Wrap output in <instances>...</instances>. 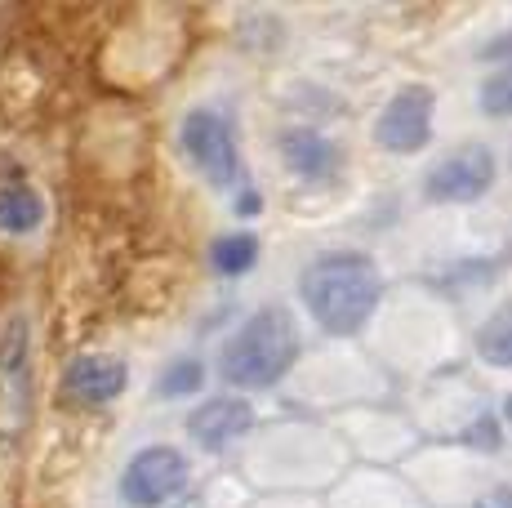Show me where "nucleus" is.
Instances as JSON below:
<instances>
[{
    "mask_svg": "<svg viewBox=\"0 0 512 508\" xmlns=\"http://www.w3.org/2000/svg\"><path fill=\"white\" fill-rule=\"evenodd\" d=\"M183 156L196 165L210 188H241V148H236V130L219 107H192L179 125Z\"/></svg>",
    "mask_w": 512,
    "mask_h": 508,
    "instance_id": "nucleus-3",
    "label": "nucleus"
},
{
    "mask_svg": "<svg viewBox=\"0 0 512 508\" xmlns=\"http://www.w3.org/2000/svg\"><path fill=\"white\" fill-rule=\"evenodd\" d=\"M477 54L486 58V63H490V58H495V63H504V58H512V32H504L499 41H486Z\"/></svg>",
    "mask_w": 512,
    "mask_h": 508,
    "instance_id": "nucleus-18",
    "label": "nucleus"
},
{
    "mask_svg": "<svg viewBox=\"0 0 512 508\" xmlns=\"http://www.w3.org/2000/svg\"><path fill=\"white\" fill-rule=\"evenodd\" d=\"M130 384V366L112 353H81L63 370V393L76 406H107L125 393Z\"/></svg>",
    "mask_w": 512,
    "mask_h": 508,
    "instance_id": "nucleus-8",
    "label": "nucleus"
},
{
    "mask_svg": "<svg viewBox=\"0 0 512 508\" xmlns=\"http://www.w3.org/2000/svg\"><path fill=\"white\" fill-rule=\"evenodd\" d=\"M192 482V464L179 446L170 442H152L143 451L130 455L121 473V500L130 508H165L174 504Z\"/></svg>",
    "mask_w": 512,
    "mask_h": 508,
    "instance_id": "nucleus-5",
    "label": "nucleus"
},
{
    "mask_svg": "<svg viewBox=\"0 0 512 508\" xmlns=\"http://www.w3.org/2000/svg\"><path fill=\"white\" fill-rule=\"evenodd\" d=\"M277 152H281L285 170L303 183H334L343 170L339 148H334L321 130H312V125H290V130H281Z\"/></svg>",
    "mask_w": 512,
    "mask_h": 508,
    "instance_id": "nucleus-9",
    "label": "nucleus"
},
{
    "mask_svg": "<svg viewBox=\"0 0 512 508\" xmlns=\"http://www.w3.org/2000/svg\"><path fill=\"white\" fill-rule=\"evenodd\" d=\"M299 361V326L281 304H268L236 326L219 353V375L241 393L277 388Z\"/></svg>",
    "mask_w": 512,
    "mask_h": 508,
    "instance_id": "nucleus-2",
    "label": "nucleus"
},
{
    "mask_svg": "<svg viewBox=\"0 0 512 508\" xmlns=\"http://www.w3.org/2000/svg\"><path fill=\"white\" fill-rule=\"evenodd\" d=\"M263 210V197H259V188H250V183H241V188H236V214H241V219H254V214Z\"/></svg>",
    "mask_w": 512,
    "mask_h": 508,
    "instance_id": "nucleus-17",
    "label": "nucleus"
},
{
    "mask_svg": "<svg viewBox=\"0 0 512 508\" xmlns=\"http://www.w3.org/2000/svg\"><path fill=\"white\" fill-rule=\"evenodd\" d=\"M459 508H512V486H486L481 495H472L468 504H459Z\"/></svg>",
    "mask_w": 512,
    "mask_h": 508,
    "instance_id": "nucleus-16",
    "label": "nucleus"
},
{
    "mask_svg": "<svg viewBox=\"0 0 512 508\" xmlns=\"http://www.w3.org/2000/svg\"><path fill=\"white\" fill-rule=\"evenodd\" d=\"M254 424H259V415H254L250 397L219 393L187 415V437H192L201 451L223 455V451H232L236 442H245V437L254 433Z\"/></svg>",
    "mask_w": 512,
    "mask_h": 508,
    "instance_id": "nucleus-7",
    "label": "nucleus"
},
{
    "mask_svg": "<svg viewBox=\"0 0 512 508\" xmlns=\"http://www.w3.org/2000/svg\"><path fill=\"white\" fill-rule=\"evenodd\" d=\"M504 415H508V424H512V393H508V402H504Z\"/></svg>",
    "mask_w": 512,
    "mask_h": 508,
    "instance_id": "nucleus-19",
    "label": "nucleus"
},
{
    "mask_svg": "<svg viewBox=\"0 0 512 508\" xmlns=\"http://www.w3.org/2000/svg\"><path fill=\"white\" fill-rule=\"evenodd\" d=\"M490 272H495V263L486 259H459V263H446V268L432 272V286L437 290H481L490 281Z\"/></svg>",
    "mask_w": 512,
    "mask_h": 508,
    "instance_id": "nucleus-14",
    "label": "nucleus"
},
{
    "mask_svg": "<svg viewBox=\"0 0 512 508\" xmlns=\"http://www.w3.org/2000/svg\"><path fill=\"white\" fill-rule=\"evenodd\" d=\"M499 179V161L486 143H459L423 170V201L432 205H472Z\"/></svg>",
    "mask_w": 512,
    "mask_h": 508,
    "instance_id": "nucleus-4",
    "label": "nucleus"
},
{
    "mask_svg": "<svg viewBox=\"0 0 512 508\" xmlns=\"http://www.w3.org/2000/svg\"><path fill=\"white\" fill-rule=\"evenodd\" d=\"M477 357L495 370H512V299H504L477 330Z\"/></svg>",
    "mask_w": 512,
    "mask_h": 508,
    "instance_id": "nucleus-11",
    "label": "nucleus"
},
{
    "mask_svg": "<svg viewBox=\"0 0 512 508\" xmlns=\"http://www.w3.org/2000/svg\"><path fill=\"white\" fill-rule=\"evenodd\" d=\"M383 272L361 250H326L299 272V299L326 335L352 339L383 304Z\"/></svg>",
    "mask_w": 512,
    "mask_h": 508,
    "instance_id": "nucleus-1",
    "label": "nucleus"
},
{
    "mask_svg": "<svg viewBox=\"0 0 512 508\" xmlns=\"http://www.w3.org/2000/svg\"><path fill=\"white\" fill-rule=\"evenodd\" d=\"M481 112L499 116V121L512 116V63L499 67V72H490L486 81H481Z\"/></svg>",
    "mask_w": 512,
    "mask_h": 508,
    "instance_id": "nucleus-15",
    "label": "nucleus"
},
{
    "mask_svg": "<svg viewBox=\"0 0 512 508\" xmlns=\"http://www.w3.org/2000/svg\"><path fill=\"white\" fill-rule=\"evenodd\" d=\"M205 388V361L201 357H174L170 366L156 375V397L161 402H183Z\"/></svg>",
    "mask_w": 512,
    "mask_h": 508,
    "instance_id": "nucleus-13",
    "label": "nucleus"
},
{
    "mask_svg": "<svg viewBox=\"0 0 512 508\" xmlns=\"http://www.w3.org/2000/svg\"><path fill=\"white\" fill-rule=\"evenodd\" d=\"M45 223V201L32 183H5L0 188V232L5 237H32Z\"/></svg>",
    "mask_w": 512,
    "mask_h": 508,
    "instance_id": "nucleus-10",
    "label": "nucleus"
},
{
    "mask_svg": "<svg viewBox=\"0 0 512 508\" xmlns=\"http://www.w3.org/2000/svg\"><path fill=\"white\" fill-rule=\"evenodd\" d=\"M432 116L437 94L428 85H401L374 116V143L392 156H415L432 143Z\"/></svg>",
    "mask_w": 512,
    "mask_h": 508,
    "instance_id": "nucleus-6",
    "label": "nucleus"
},
{
    "mask_svg": "<svg viewBox=\"0 0 512 508\" xmlns=\"http://www.w3.org/2000/svg\"><path fill=\"white\" fill-rule=\"evenodd\" d=\"M259 237L254 232H228V237H219L210 246V268L219 272V277H245V272H254V263H259Z\"/></svg>",
    "mask_w": 512,
    "mask_h": 508,
    "instance_id": "nucleus-12",
    "label": "nucleus"
}]
</instances>
